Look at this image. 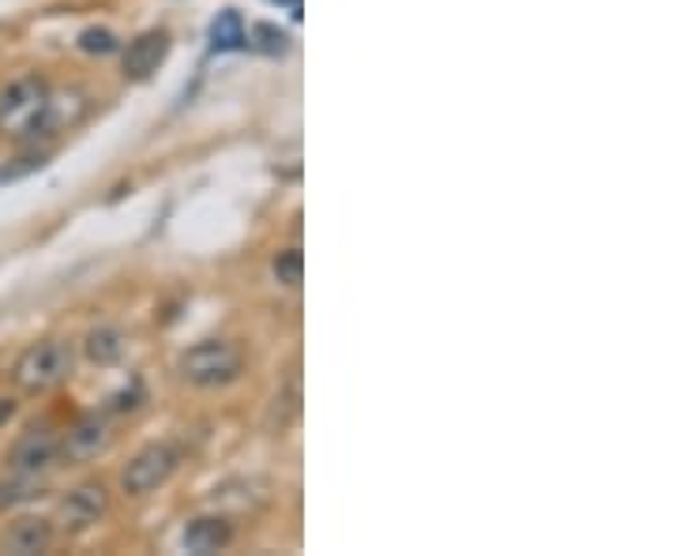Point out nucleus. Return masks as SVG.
<instances>
[{"label": "nucleus", "mask_w": 676, "mask_h": 556, "mask_svg": "<svg viewBox=\"0 0 676 556\" xmlns=\"http://www.w3.org/2000/svg\"><path fill=\"white\" fill-rule=\"evenodd\" d=\"M244 45H252L255 53H268V57H279L290 50V34L271 23H255L252 31H244Z\"/></svg>", "instance_id": "ddd939ff"}, {"label": "nucleus", "mask_w": 676, "mask_h": 556, "mask_svg": "<svg viewBox=\"0 0 676 556\" xmlns=\"http://www.w3.org/2000/svg\"><path fill=\"white\" fill-rule=\"evenodd\" d=\"M57 462H61V433L50 425H31L15 440V448L8 451V473H20V478L42 481V473L53 470Z\"/></svg>", "instance_id": "39448f33"}, {"label": "nucleus", "mask_w": 676, "mask_h": 556, "mask_svg": "<svg viewBox=\"0 0 676 556\" xmlns=\"http://www.w3.org/2000/svg\"><path fill=\"white\" fill-rule=\"evenodd\" d=\"M72 346L64 339H42L15 358L12 364V384L23 391V395H45V391L61 388L64 380L72 377Z\"/></svg>", "instance_id": "f03ea898"}, {"label": "nucleus", "mask_w": 676, "mask_h": 556, "mask_svg": "<svg viewBox=\"0 0 676 556\" xmlns=\"http://www.w3.org/2000/svg\"><path fill=\"white\" fill-rule=\"evenodd\" d=\"M271 271H275L282 286H301V279H305V257H301V249H282L275 263H271Z\"/></svg>", "instance_id": "4468645a"}, {"label": "nucleus", "mask_w": 676, "mask_h": 556, "mask_svg": "<svg viewBox=\"0 0 676 556\" xmlns=\"http://www.w3.org/2000/svg\"><path fill=\"white\" fill-rule=\"evenodd\" d=\"M31 170H42V159H23V166L0 170V185H4V181H15V177H23V173H31Z\"/></svg>", "instance_id": "dca6fc26"}, {"label": "nucleus", "mask_w": 676, "mask_h": 556, "mask_svg": "<svg viewBox=\"0 0 676 556\" xmlns=\"http://www.w3.org/2000/svg\"><path fill=\"white\" fill-rule=\"evenodd\" d=\"M241 45H244V20L233 8H226V12H218V20L211 23V50L230 53V50H241Z\"/></svg>", "instance_id": "9b49d317"}, {"label": "nucleus", "mask_w": 676, "mask_h": 556, "mask_svg": "<svg viewBox=\"0 0 676 556\" xmlns=\"http://www.w3.org/2000/svg\"><path fill=\"white\" fill-rule=\"evenodd\" d=\"M177 369H181V380L192 388H222L241 377V353H237V346L222 339H207L192 346Z\"/></svg>", "instance_id": "7ed1b4c3"}, {"label": "nucleus", "mask_w": 676, "mask_h": 556, "mask_svg": "<svg viewBox=\"0 0 676 556\" xmlns=\"http://www.w3.org/2000/svg\"><path fill=\"white\" fill-rule=\"evenodd\" d=\"M53 545V523L42 515H23L15 523H8V531L0 534V549L12 556H34L45 553Z\"/></svg>", "instance_id": "6e6552de"}, {"label": "nucleus", "mask_w": 676, "mask_h": 556, "mask_svg": "<svg viewBox=\"0 0 676 556\" xmlns=\"http://www.w3.org/2000/svg\"><path fill=\"white\" fill-rule=\"evenodd\" d=\"M79 50H87V53H113L117 50V39L109 31H98V26H90V31L79 34Z\"/></svg>", "instance_id": "2eb2a0df"}, {"label": "nucleus", "mask_w": 676, "mask_h": 556, "mask_svg": "<svg viewBox=\"0 0 676 556\" xmlns=\"http://www.w3.org/2000/svg\"><path fill=\"white\" fill-rule=\"evenodd\" d=\"M50 113L53 95L39 76H23L0 90V135H15V140L39 135L50 129Z\"/></svg>", "instance_id": "f257e3e1"}, {"label": "nucleus", "mask_w": 676, "mask_h": 556, "mask_svg": "<svg viewBox=\"0 0 676 556\" xmlns=\"http://www.w3.org/2000/svg\"><path fill=\"white\" fill-rule=\"evenodd\" d=\"M170 53V34L166 31H148L140 34L124 53V76L128 79H148L159 72V65L166 61Z\"/></svg>", "instance_id": "1a4fd4ad"}, {"label": "nucleus", "mask_w": 676, "mask_h": 556, "mask_svg": "<svg viewBox=\"0 0 676 556\" xmlns=\"http://www.w3.org/2000/svg\"><path fill=\"white\" fill-rule=\"evenodd\" d=\"M181 542H185L188 553L207 556V553H222L226 545L233 542V531L226 519H196V523H188V531Z\"/></svg>", "instance_id": "9d476101"}, {"label": "nucleus", "mask_w": 676, "mask_h": 556, "mask_svg": "<svg viewBox=\"0 0 676 556\" xmlns=\"http://www.w3.org/2000/svg\"><path fill=\"white\" fill-rule=\"evenodd\" d=\"M177 467H181V448H173V444H148L124 467L121 486L128 497H148L159 486H166L173 473H177Z\"/></svg>", "instance_id": "20e7f679"}, {"label": "nucleus", "mask_w": 676, "mask_h": 556, "mask_svg": "<svg viewBox=\"0 0 676 556\" xmlns=\"http://www.w3.org/2000/svg\"><path fill=\"white\" fill-rule=\"evenodd\" d=\"M275 4H286V8H290V12H294V15L301 12V0H275Z\"/></svg>", "instance_id": "f3484780"}, {"label": "nucleus", "mask_w": 676, "mask_h": 556, "mask_svg": "<svg viewBox=\"0 0 676 556\" xmlns=\"http://www.w3.org/2000/svg\"><path fill=\"white\" fill-rule=\"evenodd\" d=\"M106 512H109V492L106 486H98V481L72 489L68 497L61 500V519L68 531H87V526H95Z\"/></svg>", "instance_id": "0eeeda50"}, {"label": "nucleus", "mask_w": 676, "mask_h": 556, "mask_svg": "<svg viewBox=\"0 0 676 556\" xmlns=\"http://www.w3.org/2000/svg\"><path fill=\"white\" fill-rule=\"evenodd\" d=\"M124 342H121V331L117 327H98V331L87 335V358L98 361V364H113L121 358Z\"/></svg>", "instance_id": "f8f14e48"}, {"label": "nucleus", "mask_w": 676, "mask_h": 556, "mask_svg": "<svg viewBox=\"0 0 676 556\" xmlns=\"http://www.w3.org/2000/svg\"><path fill=\"white\" fill-rule=\"evenodd\" d=\"M109 440H113V433H109L106 417H98V414L79 417V422L61 436V462H76L79 467V462L98 459V455L109 448Z\"/></svg>", "instance_id": "423d86ee"}]
</instances>
